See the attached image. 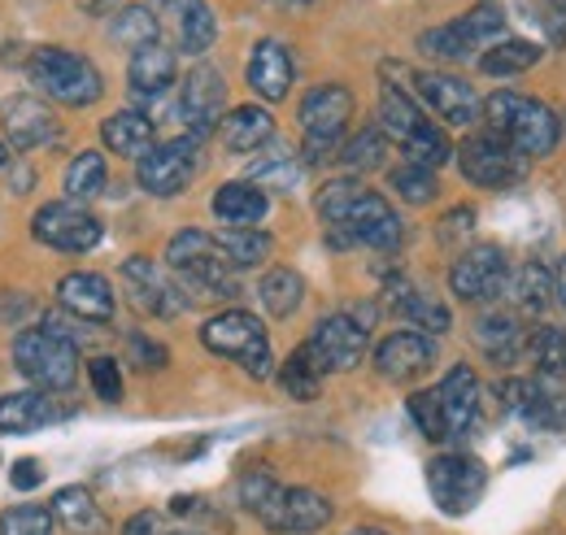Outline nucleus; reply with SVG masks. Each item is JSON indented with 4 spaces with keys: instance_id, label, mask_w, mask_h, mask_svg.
Listing matches in <instances>:
<instances>
[{
    "instance_id": "nucleus-48",
    "label": "nucleus",
    "mask_w": 566,
    "mask_h": 535,
    "mask_svg": "<svg viewBox=\"0 0 566 535\" xmlns=\"http://www.w3.org/2000/svg\"><path fill=\"white\" fill-rule=\"evenodd\" d=\"M458 31H462L475 49H484L489 40H496V35L505 31V13H501L496 4H475L467 18H458Z\"/></svg>"
},
{
    "instance_id": "nucleus-42",
    "label": "nucleus",
    "mask_w": 566,
    "mask_h": 535,
    "mask_svg": "<svg viewBox=\"0 0 566 535\" xmlns=\"http://www.w3.org/2000/svg\"><path fill=\"white\" fill-rule=\"evenodd\" d=\"M301 170H305V161L296 157V153H271V157H262V161H253V183L258 188H280V192H292L296 183H301Z\"/></svg>"
},
{
    "instance_id": "nucleus-59",
    "label": "nucleus",
    "mask_w": 566,
    "mask_h": 535,
    "mask_svg": "<svg viewBox=\"0 0 566 535\" xmlns=\"http://www.w3.org/2000/svg\"><path fill=\"white\" fill-rule=\"evenodd\" d=\"M9 161H13V153H9V144H0V170H4Z\"/></svg>"
},
{
    "instance_id": "nucleus-34",
    "label": "nucleus",
    "mask_w": 566,
    "mask_h": 535,
    "mask_svg": "<svg viewBox=\"0 0 566 535\" xmlns=\"http://www.w3.org/2000/svg\"><path fill=\"white\" fill-rule=\"evenodd\" d=\"M423 123L427 118L419 114V105L397 83H384V92H379V132L388 139H397V144H406Z\"/></svg>"
},
{
    "instance_id": "nucleus-39",
    "label": "nucleus",
    "mask_w": 566,
    "mask_h": 535,
    "mask_svg": "<svg viewBox=\"0 0 566 535\" xmlns=\"http://www.w3.org/2000/svg\"><path fill=\"white\" fill-rule=\"evenodd\" d=\"M105 179H109L105 157L92 153V148H83L71 166H66V192H71V201H92V197H101V192H105Z\"/></svg>"
},
{
    "instance_id": "nucleus-58",
    "label": "nucleus",
    "mask_w": 566,
    "mask_h": 535,
    "mask_svg": "<svg viewBox=\"0 0 566 535\" xmlns=\"http://www.w3.org/2000/svg\"><path fill=\"white\" fill-rule=\"evenodd\" d=\"M554 292H558V301H563V310H566V258L558 262V274H554Z\"/></svg>"
},
{
    "instance_id": "nucleus-8",
    "label": "nucleus",
    "mask_w": 566,
    "mask_h": 535,
    "mask_svg": "<svg viewBox=\"0 0 566 535\" xmlns=\"http://www.w3.org/2000/svg\"><path fill=\"white\" fill-rule=\"evenodd\" d=\"M527 161H532V157H523L514 144H505V139L493 132L467 135L462 148H458V166H462L467 183L489 188V192L523 183V179H527Z\"/></svg>"
},
{
    "instance_id": "nucleus-3",
    "label": "nucleus",
    "mask_w": 566,
    "mask_h": 535,
    "mask_svg": "<svg viewBox=\"0 0 566 535\" xmlns=\"http://www.w3.org/2000/svg\"><path fill=\"white\" fill-rule=\"evenodd\" d=\"M166 266L179 274L184 287H192L197 296H213V301H235L240 296V283L231 279V266L218 249L210 231H179L170 244H166Z\"/></svg>"
},
{
    "instance_id": "nucleus-44",
    "label": "nucleus",
    "mask_w": 566,
    "mask_h": 535,
    "mask_svg": "<svg viewBox=\"0 0 566 535\" xmlns=\"http://www.w3.org/2000/svg\"><path fill=\"white\" fill-rule=\"evenodd\" d=\"M388 183L397 188V197H401L406 204H431L436 201V175H431L427 166L406 161V166L388 170Z\"/></svg>"
},
{
    "instance_id": "nucleus-40",
    "label": "nucleus",
    "mask_w": 566,
    "mask_h": 535,
    "mask_svg": "<svg viewBox=\"0 0 566 535\" xmlns=\"http://www.w3.org/2000/svg\"><path fill=\"white\" fill-rule=\"evenodd\" d=\"M280 384L292 401H314V397H318V388H323V370L314 366V357L305 353V344L283 361Z\"/></svg>"
},
{
    "instance_id": "nucleus-20",
    "label": "nucleus",
    "mask_w": 566,
    "mask_h": 535,
    "mask_svg": "<svg viewBox=\"0 0 566 535\" xmlns=\"http://www.w3.org/2000/svg\"><path fill=\"white\" fill-rule=\"evenodd\" d=\"M0 127L18 153H31V148L57 139V118L40 96H9L0 105Z\"/></svg>"
},
{
    "instance_id": "nucleus-47",
    "label": "nucleus",
    "mask_w": 566,
    "mask_h": 535,
    "mask_svg": "<svg viewBox=\"0 0 566 535\" xmlns=\"http://www.w3.org/2000/svg\"><path fill=\"white\" fill-rule=\"evenodd\" d=\"M357 192H361V183H357V179H332V183L318 192V218H323V222L336 231V227L349 218Z\"/></svg>"
},
{
    "instance_id": "nucleus-17",
    "label": "nucleus",
    "mask_w": 566,
    "mask_h": 535,
    "mask_svg": "<svg viewBox=\"0 0 566 535\" xmlns=\"http://www.w3.org/2000/svg\"><path fill=\"white\" fill-rule=\"evenodd\" d=\"M157 4V22L170 27L175 49L188 57H206L218 40V18L206 0H153Z\"/></svg>"
},
{
    "instance_id": "nucleus-7",
    "label": "nucleus",
    "mask_w": 566,
    "mask_h": 535,
    "mask_svg": "<svg viewBox=\"0 0 566 535\" xmlns=\"http://www.w3.org/2000/svg\"><path fill=\"white\" fill-rule=\"evenodd\" d=\"M296 118H301L305 153H310L305 166H314V161H323V157L336 153L340 135H345L349 118H354V92L345 83H318V87H310L301 96Z\"/></svg>"
},
{
    "instance_id": "nucleus-57",
    "label": "nucleus",
    "mask_w": 566,
    "mask_h": 535,
    "mask_svg": "<svg viewBox=\"0 0 566 535\" xmlns=\"http://www.w3.org/2000/svg\"><path fill=\"white\" fill-rule=\"evenodd\" d=\"M78 9H83V13H114L118 0H78Z\"/></svg>"
},
{
    "instance_id": "nucleus-45",
    "label": "nucleus",
    "mask_w": 566,
    "mask_h": 535,
    "mask_svg": "<svg viewBox=\"0 0 566 535\" xmlns=\"http://www.w3.org/2000/svg\"><path fill=\"white\" fill-rule=\"evenodd\" d=\"M527 353L545 375H566V332L563 327H536L527 335Z\"/></svg>"
},
{
    "instance_id": "nucleus-60",
    "label": "nucleus",
    "mask_w": 566,
    "mask_h": 535,
    "mask_svg": "<svg viewBox=\"0 0 566 535\" xmlns=\"http://www.w3.org/2000/svg\"><path fill=\"white\" fill-rule=\"evenodd\" d=\"M280 4H310V0H280Z\"/></svg>"
},
{
    "instance_id": "nucleus-21",
    "label": "nucleus",
    "mask_w": 566,
    "mask_h": 535,
    "mask_svg": "<svg viewBox=\"0 0 566 535\" xmlns=\"http://www.w3.org/2000/svg\"><path fill=\"white\" fill-rule=\"evenodd\" d=\"M431 361H436V344L423 332H392L375 348V370L384 379H392V384L419 379V375L431 370Z\"/></svg>"
},
{
    "instance_id": "nucleus-35",
    "label": "nucleus",
    "mask_w": 566,
    "mask_h": 535,
    "mask_svg": "<svg viewBox=\"0 0 566 535\" xmlns=\"http://www.w3.org/2000/svg\"><path fill=\"white\" fill-rule=\"evenodd\" d=\"M258 301L266 305V314H271V318H287V314H296V310H301V301H305V279L287 266L266 270V274H262V283H258Z\"/></svg>"
},
{
    "instance_id": "nucleus-32",
    "label": "nucleus",
    "mask_w": 566,
    "mask_h": 535,
    "mask_svg": "<svg viewBox=\"0 0 566 535\" xmlns=\"http://www.w3.org/2000/svg\"><path fill=\"white\" fill-rule=\"evenodd\" d=\"M53 518L74 535H105V527H109L87 487H62L53 496Z\"/></svg>"
},
{
    "instance_id": "nucleus-1",
    "label": "nucleus",
    "mask_w": 566,
    "mask_h": 535,
    "mask_svg": "<svg viewBox=\"0 0 566 535\" xmlns=\"http://www.w3.org/2000/svg\"><path fill=\"white\" fill-rule=\"evenodd\" d=\"M240 501L244 510L283 535H314L332 523V501L314 487H283L280 479H271L266 470H253L240 479Z\"/></svg>"
},
{
    "instance_id": "nucleus-43",
    "label": "nucleus",
    "mask_w": 566,
    "mask_h": 535,
    "mask_svg": "<svg viewBox=\"0 0 566 535\" xmlns=\"http://www.w3.org/2000/svg\"><path fill=\"white\" fill-rule=\"evenodd\" d=\"M419 49H423L427 57H436V62H467L471 53H475V44L458 31V22H444V27H431L419 35Z\"/></svg>"
},
{
    "instance_id": "nucleus-36",
    "label": "nucleus",
    "mask_w": 566,
    "mask_h": 535,
    "mask_svg": "<svg viewBox=\"0 0 566 535\" xmlns=\"http://www.w3.org/2000/svg\"><path fill=\"white\" fill-rule=\"evenodd\" d=\"M109 35H114V44L140 53L148 44H157L161 22H157V13H153L148 4H123V9L114 13V22H109Z\"/></svg>"
},
{
    "instance_id": "nucleus-52",
    "label": "nucleus",
    "mask_w": 566,
    "mask_h": 535,
    "mask_svg": "<svg viewBox=\"0 0 566 535\" xmlns=\"http://www.w3.org/2000/svg\"><path fill=\"white\" fill-rule=\"evenodd\" d=\"M471 227H475V209H471V204H458V209L444 213V222H440V240L453 244V240L471 235Z\"/></svg>"
},
{
    "instance_id": "nucleus-53",
    "label": "nucleus",
    "mask_w": 566,
    "mask_h": 535,
    "mask_svg": "<svg viewBox=\"0 0 566 535\" xmlns=\"http://www.w3.org/2000/svg\"><path fill=\"white\" fill-rule=\"evenodd\" d=\"M132 357H136V366L140 370H157V366H166V348L161 344H153V339H144V335H132Z\"/></svg>"
},
{
    "instance_id": "nucleus-18",
    "label": "nucleus",
    "mask_w": 566,
    "mask_h": 535,
    "mask_svg": "<svg viewBox=\"0 0 566 535\" xmlns=\"http://www.w3.org/2000/svg\"><path fill=\"white\" fill-rule=\"evenodd\" d=\"M436 401H440V418H444V440L475 436V427H480V379H475L471 366H453L440 379Z\"/></svg>"
},
{
    "instance_id": "nucleus-49",
    "label": "nucleus",
    "mask_w": 566,
    "mask_h": 535,
    "mask_svg": "<svg viewBox=\"0 0 566 535\" xmlns=\"http://www.w3.org/2000/svg\"><path fill=\"white\" fill-rule=\"evenodd\" d=\"M0 535H53V514L44 505H18L0 514Z\"/></svg>"
},
{
    "instance_id": "nucleus-31",
    "label": "nucleus",
    "mask_w": 566,
    "mask_h": 535,
    "mask_svg": "<svg viewBox=\"0 0 566 535\" xmlns=\"http://www.w3.org/2000/svg\"><path fill=\"white\" fill-rule=\"evenodd\" d=\"M475 344L493 357L496 366H510L518 353H527V327L514 314H489L475 327Z\"/></svg>"
},
{
    "instance_id": "nucleus-10",
    "label": "nucleus",
    "mask_w": 566,
    "mask_h": 535,
    "mask_svg": "<svg viewBox=\"0 0 566 535\" xmlns=\"http://www.w3.org/2000/svg\"><path fill=\"white\" fill-rule=\"evenodd\" d=\"M201 170V148L197 139H170V144H153L136 161V183L148 197H179Z\"/></svg>"
},
{
    "instance_id": "nucleus-4",
    "label": "nucleus",
    "mask_w": 566,
    "mask_h": 535,
    "mask_svg": "<svg viewBox=\"0 0 566 535\" xmlns=\"http://www.w3.org/2000/svg\"><path fill=\"white\" fill-rule=\"evenodd\" d=\"M27 78L57 105H71V109H83V105H96L101 92H105V78L101 70L92 66L87 57H78L71 49H35L31 62H27Z\"/></svg>"
},
{
    "instance_id": "nucleus-27",
    "label": "nucleus",
    "mask_w": 566,
    "mask_h": 535,
    "mask_svg": "<svg viewBox=\"0 0 566 535\" xmlns=\"http://www.w3.org/2000/svg\"><path fill=\"white\" fill-rule=\"evenodd\" d=\"M179 74V62H175V49H166L161 40L148 44L140 53H132V66H127V83L136 96H161Z\"/></svg>"
},
{
    "instance_id": "nucleus-5",
    "label": "nucleus",
    "mask_w": 566,
    "mask_h": 535,
    "mask_svg": "<svg viewBox=\"0 0 566 535\" xmlns=\"http://www.w3.org/2000/svg\"><path fill=\"white\" fill-rule=\"evenodd\" d=\"M13 366L40 392H66L78 379V348H74L71 335H57L49 327H27L13 339Z\"/></svg>"
},
{
    "instance_id": "nucleus-12",
    "label": "nucleus",
    "mask_w": 566,
    "mask_h": 535,
    "mask_svg": "<svg viewBox=\"0 0 566 535\" xmlns=\"http://www.w3.org/2000/svg\"><path fill=\"white\" fill-rule=\"evenodd\" d=\"M449 287L458 301L467 305H493L505 296L510 287V262L496 244H480V249H467L453 270H449Z\"/></svg>"
},
{
    "instance_id": "nucleus-28",
    "label": "nucleus",
    "mask_w": 566,
    "mask_h": 535,
    "mask_svg": "<svg viewBox=\"0 0 566 535\" xmlns=\"http://www.w3.org/2000/svg\"><path fill=\"white\" fill-rule=\"evenodd\" d=\"M388 305H392L406 323H415V327H423V332H431V335H444L449 323H453L440 301H431L427 292L410 287L406 279H392V283H388Z\"/></svg>"
},
{
    "instance_id": "nucleus-41",
    "label": "nucleus",
    "mask_w": 566,
    "mask_h": 535,
    "mask_svg": "<svg viewBox=\"0 0 566 535\" xmlns=\"http://www.w3.org/2000/svg\"><path fill=\"white\" fill-rule=\"evenodd\" d=\"M401 148H406V161H415V166H427V170H436V166L453 161V144H449V135H444V127H436L431 118H427L423 127L410 135Z\"/></svg>"
},
{
    "instance_id": "nucleus-56",
    "label": "nucleus",
    "mask_w": 566,
    "mask_h": 535,
    "mask_svg": "<svg viewBox=\"0 0 566 535\" xmlns=\"http://www.w3.org/2000/svg\"><path fill=\"white\" fill-rule=\"evenodd\" d=\"M161 532V518L153 514V510H144V514H136L127 527H123V535H157Z\"/></svg>"
},
{
    "instance_id": "nucleus-50",
    "label": "nucleus",
    "mask_w": 566,
    "mask_h": 535,
    "mask_svg": "<svg viewBox=\"0 0 566 535\" xmlns=\"http://www.w3.org/2000/svg\"><path fill=\"white\" fill-rule=\"evenodd\" d=\"M87 379H92V392L101 401H123V370H118L114 357H96L87 366Z\"/></svg>"
},
{
    "instance_id": "nucleus-63",
    "label": "nucleus",
    "mask_w": 566,
    "mask_h": 535,
    "mask_svg": "<svg viewBox=\"0 0 566 535\" xmlns=\"http://www.w3.org/2000/svg\"><path fill=\"white\" fill-rule=\"evenodd\" d=\"M175 535H192V532H175Z\"/></svg>"
},
{
    "instance_id": "nucleus-62",
    "label": "nucleus",
    "mask_w": 566,
    "mask_h": 535,
    "mask_svg": "<svg viewBox=\"0 0 566 535\" xmlns=\"http://www.w3.org/2000/svg\"><path fill=\"white\" fill-rule=\"evenodd\" d=\"M554 4H558V9H566V0H554Z\"/></svg>"
},
{
    "instance_id": "nucleus-22",
    "label": "nucleus",
    "mask_w": 566,
    "mask_h": 535,
    "mask_svg": "<svg viewBox=\"0 0 566 535\" xmlns=\"http://www.w3.org/2000/svg\"><path fill=\"white\" fill-rule=\"evenodd\" d=\"M57 301L78 323H109L114 318V287H109L105 274H92V270L66 274L57 283Z\"/></svg>"
},
{
    "instance_id": "nucleus-15",
    "label": "nucleus",
    "mask_w": 566,
    "mask_h": 535,
    "mask_svg": "<svg viewBox=\"0 0 566 535\" xmlns=\"http://www.w3.org/2000/svg\"><path fill=\"white\" fill-rule=\"evenodd\" d=\"M118 274H123L127 296H132V305H136L140 314H153V318H175V314H184L188 296L179 292V283L157 266L153 258H127Z\"/></svg>"
},
{
    "instance_id": "nucleus-61",
    "label": "nucleus",
    "mask_w": 566,
    "mask_h": 535,
    "mask_svg": "<svg viewBox=\"0 0 566 535\" xmlns=\"http://www.w3.org/2000/svg\"><path fill=\"white\" fill-rule=\"evenodd\" d=\"M349 535H384V532H349Z\"/></svg>"
},
{
    "instance_id": "nucleus-38",
    "label": "nucleus",
    "mask_w": 566,
    "mask_h": 535,
    "mask_svg": "<svg viewBox=\"0 0 566 535\" xmlns=\"http://www.w3.org/2000/svg\"><path fill=\"white\" fill-rule=\"evenodd\" d=\"M541 44H532V40H501L493 49H484V57H480V70L484 74H523V70H532L541 62Z\"/></svg>"
},
{
    "instance_id": "nucleus-6",
    "label": "nucleus",
    "mask_w": 566,
    "mask_h": 535,
    "mask_svg": "<svg viewBox=\"0 0 566 535\" xmlns=\"http://www.w3.org/2000/svg\"><path fill=\"white\" fill-rule=\"evenodd\" d=\"M201 344L210 353H218V357L240 361L253 379H271V370H275L271 335L262 327V318L249 314V310H222V314H213L210 323L201 327Z\"/></svg>"
},
{
    "instance_id": "nucleus-2",
    "label": "nucleus",
    "mask_w": 566,
    "mask_h": 535,
    "mask_svg": "<svg viewBox=\"0 0 566 535\" xmlns=\"http://www.w3.org/2000/svg\"><path fill=\"white\" fill-rule=\"evenodd\" d=\"M484 118H489V132L501 135L505 144H514L523 157H545L563 139L558 114L545 101H536V96L496 92V96L484 101Z\"/></svg>"
},
{
    "instance_id": "nucleus-54",
    "label": "nucleus",
    "mask_w": 566,
    "mask_h": 535,
    "mask_svg": "<svg viewBox=\"0 0 566 535\" xmlns=\"http://www.w3.org/2000/svg\"><path fill=\"white\" fill-rule=\"evenodd\" d=\"M9 479H13V487H22V492H31V487H40V479H44V470H40V462H13V470H9Z\"/></svg>"
},
{
    "instance_id": "nucleus-23",
    "label": "nucleus",
    "mask_w": 566,
    "mask_h": 535,
    "mask_svg": "<svg viewBox=\"0 0 566 535\" xmlns=\"http://www.w3.org/2000/svg\"><path fill=\"white\" fill-rule=\"evenodd\" d=\"M218 135H222V148L227 153H258L262 144L275 139V118L262 105H235L218 123Z\"/></svg>"
},
{
    "instance_id": "nucleus-25",
    "label": "nucleus",
    "mask_w": 566,
    "mask_h": 535,
    "mask_svg": "<svg viewBox=\"0 0 566 535\" xmlns=\"http://www.w3.org/2000/svg\"><path fill=\"white\" fill-rule=\"evenodd\" d=\"M53 418H62V409L53 405L49 392H9V397H0V431H9V436H31V431L49 427Z\"/></svg>"
},
{
    "instance_id": "nucleus-37",
    "label": "nucleus",
    "mask_w": 566,
    "mask_h": 535,
    "mask_svg": "<svg viewBox=\"0 0 566 535\" xmlns=\"http://www.w3.org/2000/svg\"><path fill=\"white\" fill-rule=\"evenodd\" d=\"M527 422L545 431H566V384L563 375H541L536 379V401L527 409Z\"/></svg>"
},
{
    "instance_id": "nucleus-51",
    "label": "nucleus",
    "mask_w": 566,
    "mask_h": 535,
    "mask_svg": "<svg viewBox=\"0 0 566 535\" xmlns=\"http://www.w3.org/2000/svg\"><path fill=\"white\" fill-rule=\"evenodd\" d=\"M410 418L419 422L427 440H444V418H440V401H436V388L431 392H415L410 397Z\"/></svg>"
},
{
    "instance_id": "nucleus-30",
    "label": "nucleus",
    "mask_w": 566,
    "mask_h": 535,
    "mask_svg": "<svg viewBox=\"0 0 566 535\" xmlns=\"http://www.w3.org/2000/svg\"><path fill=\"white\" fill-rule=\"evenodd\" d=\"M101 139H105L109 153H118V157H136V161H140L144 153L153 148L157 132H153V123H148L144 114H136V109H118V114H109V118L101 123Z\"/></svg>"
},
{
    "instance_id": "nucleus-9",
    "label": "nucleus",
    "mask_w": 566,
    "mask_h": 535,
    "mask_svg": "<svg viewBox=\"0 0 566 535\" xmlns=\"http://www.w3.org/2000/svg\"><path fill=\"white\" fill-rule=\"evenodd\" d=\"M484 483H489V470L484 462L467 458V453H440L427 462V487H431V501L444 510V514H471L475 501L484 496Z\"/></svg>"
},
{
    "instance_id": "nucleus-55",
    "label": "nucleus",
    "mask_w": 566,
    "mask_h": 535,
    "mask_svg": "<svg viewBox=\"0 0 566 535\" xmlns=\"http://www.w3.org/2000/svg\"><path fill=\"white\" fill-rule=\"evenodd\" d=\"M4 175H9V183H13V192H31V183H35V175H31V166H27L22 157H13V161L4 166Z\"/></svg>"
},
{
    "instance_id": "nucleus-13",
    "label": "nucleus",
    "mask_w": 566,
    "mask_h": 535,
    "mask_svg": "<svg viewBox=\"0 0 566 535\" xmlns=\"http://www.w3.org/2000/svg\"><path fill=\"white\" fill-rule=\"evenodd\" d=\"M366 348H370V335H366V323H357L349 314H327L314 335L305 339V353L314 357V366L323 370V375H332V370H354L357 361L366 357Z\"/></svg>"
},
{
    "instance_id": "nucleus-19",
    "label": "nucleus",
    "mask_w": 566,
    "mask_h": 535,
    "mask_svg": "<svg viewBox=\"0 0 566 535\" xmlns=\"http://www.w3.org/2000/svg\"><path fill=\"white\" fill-rule=\"evenodd\" d=\"M222 105H227V83L213 66H197L184 78V96H179V118L188 123L192 139L210 135L222 123Z\"/></svg>"
},
{
    "instance_id": "nucleus-26",
    "label": "nucleus",
    "mask_w": 566,
    "mask_h": 535,
    "mask_svg": "<svg viewBox=\"0 0 566 535\" xmlns=\"http://www.w3.org/2000/svg\"><path fill=\"white\" fill-rule=\"evenodd\" d=\"M266 192L258 188V183H249V179H240V183H222L218 192H213V218L218 222H227V227H258L262 218H266Z\"/></svg>"
},
{
    "instance_id": "nucleus-16",
    "label": "nucleus",
    "mask_w": 566,
    "mask_h": 535,
    "mask_svg": "<svg viewBox=\"0 0 566 535\" xmlns=\"http://www.w3.org/2000/svg\"><path fill=\"white\" fill-rule=\"evenodd\" d=\"M410 78H415L419 96L431 105V114L444 118L449 127H475V123H480V109H484V105H480V96H475V87H471L467 78L444 74V70H419V74H410Z\"/></svg>"
},
{
    "instance_id": "nucleus-33",
    "label": "nucleus",
    "mask_w": 566,
    "mask_h": 535,
    "mask_svg": "<svg viewBox=\"0 0 566 535\" xmlns=\"http://www.w3.org/2000/svg\"><path fill=\"white\" fill-rule=\"evenodd\" d=\"M213 240H218V249H222V258H227L231 270L262 266V262L271 258V249H275V240H271L266 231H258V227H227V231H218Z\"/></svg>"
},
{
    "instance_id": "nucleus-24",
    "label": "nucleus",
    "mask_w": 566,
    "mask_h": 535,
    "mask_svg": "<svg viewBox=\"0 0 566 535\" xmlns=\"http://www.w3.org/2000/svg\"><path fill=\"white\" fill-rule=\"evenodd\" d=\"M249 87L262 96V101H283L287 87H292V57L280 40H262L249 57Z\"/></svg>"
},
{
    "instance_id": "nucleus-46",
    "label": "nucleus",
    "mask_w": 566,
    "mask_h": 535,
    "mask_svg": "<svg viewBox=\"0 0 566 535\" xmlns=\"http://www.w3.org/2000/svg\"><path fill=\"white\" fill-rule=\"evenodd\" d=\"M384 153H388V135L379 132V127H366V132H357L354 139L345 144L340 161H345L349 170H375V166H384Z\"/></svg>"
},
{
    "instance_id": "nucleus-29",
    "label": "nucleus",
    "mask_w": 566,
    "mask_h": 535,
    "mask_svg": "<svg viewBox=\"0 0 566 535\" xmlns=\"http://www.w3.org/2000/svg\"><path fill=\"white\" fill-rule=\"evenodd\" d=\"M505 296H510L523 314L541 318V314L558 301V292H554V274L541 266V262H523L518 270H510V287H505Z\"/></svg>"
},
{
    "instance_id": "nucleus-11",
    "label": "nucleus",
    "mask_w": 566,
    "mask_h": 535,
    "mask_svg": "<svg viewBox=\"0 0 566 535\" xmlns=\"http://www.w3.org/2000/svg\"><path fill=\"white\" fill-rule=\"evenodd\" d=\"M31 235H35L40 244L57 249V253H87V249L101 244L105 227H101V218L87 213L83 204L49 201L35 209V218H31Z\"/></svg>"
},
{
    "instance_id": "nucleus-14",
    "label": "nucleus",
    "mask_w": 566,
    "mask_h": 535,
    "mask_svg": "<svg viewBox=\"0 0 566 535\" xmlns=\"http://www.w3.org/2000/svg\"><path fill=\"white\" fill-rule=\"evenodd\" d=\"M340 235H336V244H366V249H375V253H392L397 244H401V218H397V209L384 201L379 192H370V188H361L357 192L354 209H349V218L336 227Z\"/></svg>"
}]
</instances>
